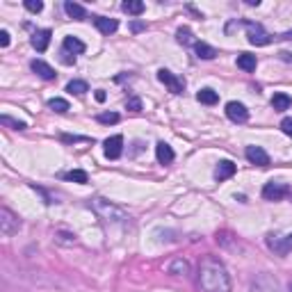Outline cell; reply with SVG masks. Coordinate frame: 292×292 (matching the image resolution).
Masks as SVG:
<instances>
[{
  "mask_svg": "<svg viewBox=\"0 0 292 292\" xmlns=\"http://www.w3.org/2000/svg\"><path fill=\"white\" fill-rule=\"evenodd\" d=\"M64 12H66L71 18H76V21H85L87 18V9L78 3H64Z\"/></svg>",
  "mask_w": 292,
  "mask_h": 292,
  "instance_id": "cell-20",
  "label": "cell"
},
{
  "mask_svg": "<svg viewBox=\"0 0 292 292\" xmlns=\"http://www.w3.org/2000/svg\"><path fill=\"white\" fill-rule=\"evenodd\" d=\"M199 283L205 292H231V274L214 256H205L199 263Z\"/></svg>",
  "mask_w": 292,
  "mask_h": 292,
  "instance_id": "cell-1",
  "label": "cell"
},
{
  "mask_svg": "<svg viewBox=\"0 0 292 292\" xmlns=\"http://www.w3.org/2000/svg\"><path fill=\"white\" fill-rule=\"evenodd\" d=\"M194 50H196V57L199 59H214L217 57V50H214L210 44H205V41H196Z\"/></svg>",
  "mask_w": 292,
  "mask_h": 292,
  "instance_id": "cell-19",
  "label": "cell"
},
{
  "mask_svg": "<svg viewBox=\"0 0 292 292\" xmlns=\"http://www.w3.org/2000/svg\"><path fill=\"white\" fill-rule=\"evenodd\" d=\"M103 146H105V158H107V160L121 158V153H123V137L121 135L107 137V139L103 141Z\"/></svg>",
  "mask_w": 292,
  "mask_h": 292,
  "instance_id": "cell-9",
  "label": "cell"
},
{
  "mask_svg": "<svg viewBox=\"0 0 292 292\" xmlns=\"http://www.w3.org/2000/svg\"><path fill=\"white\" fill-rule=\"evenodd\" d=\"M158 80L162 82V85L167 87L171 94H182V91H185V80H182L180 76H176V73H171L169 68H160V71H158Z\"/></svg>",
  "mask_w": 292,
  "mask_h": 292,
  "instance_id": "cell-5",
  "label": "cell"
},
{
  "mask_svg": "<svg viewBox=\"0 0 292 292\" xmlns=\"http://www.w3.org/2000/svg\"><path fill=\"white\" fill-rule=\"evenodd\" d=\"M251 292H281V283L274 274L263 272L251 281Z\"/></svg>",
  "mask_w": 292,
  "mask_h": 292,
  "instance_id": "cell-3",
  "label": "cell"
},
{
  "mask_svg": "<svg viewBox=\"0 0 292 292\" xmlns=\"http://www.w3.org/2000/svg\"><path fill=\"white\" fill-rule=\"evenodd\" d=\"M23 5H25V9L32 14H39L41 9H44V3H41V0H25Z\"/></svg>",
  "mask_w": 292,
  "mask_h": 292,
  "instance_id": "cell-32",
  "label": "cell"
},
{
  "mask_svg": "<svg viewBox=\"0 0 292 292\" xmlns=\"http://www.w3.org/2000/svg\"><path fill=\"white\" fill-rule=\"evenodd\" d=\"M62 141H89L87 137H78V135H62Z\"/></svg>",
  "mask_w": 292,
  "mask_h": 292,
  "instance_id": "cell-36",
  "label": "cell"
},
{
  "mask_svg": "<svg viewBox=\"0 0 292 292\" xmlns=\"http://www.w3.org/2000/svg\"><path fill=\"white\" fill-rule=\"evenodd\" d=\"M155 158H158V162L160 164H169V162H173V149L167 144V141H158V146H155Z\"/></svg>",
  "mask_w": 292,
  "mask_h": 292,
  "instance_id": "cell-16",
  "label": "cell"
},
{
  "mask_svg": "<svg viewBox=\"0 0 292 292\" xmlns=\"http://www.w3.org/2000/svg\"><path fill=\"white\" fill-rule=\"evenodd\" d=\"M121 9L126 14H132V16H139L141 12H144V3L141 0H126V3L121 5Z\"/></svg>",
  "mask_w": 292,
  "mask_h": 292,
  "instance_id": "cell-25",
  "label": "cell"
},
{
  "mask_svg": "<svg viewBox=\"0 0 292 292\" xmlns=\"http://www.w3.org/2000/svg\"><path fill=\"white\" fill-rule=\"evenodd\" d=\"M94 25L100 34H114L119 30L117 18H107V16H94Z\"/></svg>",
  "mask_w": 292,
  "mask_h": 292,
  "instance_id": "cell-12",
  "label": "cell"
},
{
  "mask_svg": "<svg viewBox=\"0 0 292 292\" xmlns=\"http://www.w3.org/2000/svg\"><path fill=\"white\" fill-rule=\"evenodd\" d=\"M91 208H94V212L98 214L100 219H105V222H112V224H126L128 219V212L121 208V205L112 203V201L107 199H100V196H96V199H91Z\"/></svg>",
  "mask_w": 292,
  "mask_h": 292,
  "instance_id": "cell-2",
  "label": "cell"
},
{
  "mask_svg": "<svg viewBox=\"0 0 292 292\" xmlns=\"http://www.w3.org/2000/svg\"><path fill=\"white\" fill-rule=\"evenodd\" d=\"M244 155H246V160H249L251 164H258V167H267L269 164V155H267V151H265L263 146H246Z\"/></svg>",
  "mask_w": 292,
  "mask_h": 292,
  "instance_id": "cell-11",
  "label": "cell"
},
{
  "mask_svg": "<svg viewBox=\"0 0 292 292\" xmlns=\"http://www.w3.org/2000/svg\"><path fill=\"white\" fill-rule=\"evenodd\" d=\"M281 130L285 132L287 137H292V117H285V119H283V121H281Z\"/></svg>",
  "mask_w": 292,
  "mask_h": 292,
  "instance_id": "cell-34",
  "label": "cell"
},
{
  "mask_svg": "<svg viewBox=\"0 0 292 292\" xmlns=\"http://www.w3.org/2000/svg\"><path fill=\"white\" fill-rule=\"evenodd\" d=\"M55 242H59V244H66V246H71V244H76V233H68V231H57L55 233Z\"/></svg>",
  "mask_w": 292,
  "mask_h": 292,
  "instance_id": "cell-28",
  "label": "cell"
},
{
  "mask_svg": "<svg viewBox=\"0 0 292 292\" xmlns=\"http://www.w3.org/2000/svg\"><path fill=\"white\" fill-rule=\"evenodd\" d=\"M290 292H292V283H290Z\"/></svg>",
  "mask_w": 292,
  "mask_h": 292,
  "instance_id": "cell-41",
  "label": "cell"
},
{
  "mask_svg": "<svg viewBox=\"0 0 292 292\" xmlns=\"http://www.w3.org/2000/svg\"><path fill=\"white\" fill-rule=\"evenodd\" d=\"M167 272L171 274V276H187V274H190V263H187L185 258H173L171 263H169Z\"/></svg>",
  "mask_w": 292,
  "mask_h": 292,
  "instance_id": "cell-18",
  "label": "cell"
},
{
  "mask_svg": "<svg viewBox=\"0 0 292 292\" xmlns=\"http://www.w3.org/2000/svg\"><path fill=\"white\" fill-rule=\"evenodd\" d=\"M64 178H66V180H73V182H80V185H85V182L89 180L87 171H82V169H73V171L64 173Z\"/></svg>",
  "mask_w": 292,
  "mask_h": 292,
  "instance_id": "cell-29",
  "label": "cell"
},
{
  "mask_svg": "<svg viewBox=\"0 0 292 292\" xmlns=\"http://www.w3.org/2000/svg\"><path fill=\"white\" fill-rule=\"evenodd\" d=\"M226 117L235 123H244L249 119V110H246L244 103H237V100H231L226 103Z\"/></svg>",
  "mask_w": 292,
  "mask_h": 292,
  "instance_id": "cell-10",
  "label": "cell"
},
{
  "mask_svg": "<svg viewBox=\"0 0 292 292\" xmlns=\"http://www.w3.org/2000/svg\"><path fill=\"white\" fill-rule=\"evenodd\" d=\"M292 105V98L287 94H283V91H278V94L272 96V107L276 110V112H283V110H287Z\"/></svg>",
  "mask_w": 292,
  "mask_h": 292,
  "instance_id": "cell-21",
  "label": "cell"
},
{
  "mask_svg": "<svg viewBox=\"0 0 292 292\" xmlns=\"http://www.w3.org/2000/svg\"><path fill=\"white\" fill-rule=\"evenodd\" d=\"M176 39H178V44H182V46H196V41H194V36H192L190 27H178Z\"/></svg>",
  "mask_w": 292,
  "mask_h": 292,
  "instance_id": "cell-26",
  "label": "cell"
},
{
  "mask_svg": "<svg viewBox=\"0 0 292 292\" xmlns=\"http://www.w3.org/2000/svg\"><path fill=\"white\" fill-rule=\"evenodd\" d=\"M144 27H146V23H141V21H132V23H130V30H132V32H141Z\"/></svg>",
  "mask_w": 292,
  "mask_h": 292,
  "instance_id": "cell-37",
  "label": "cell"
},
{
  "mask_svg": "<svg viewBox=\"0 0 292 292\" xmlns=\"http://www.w3.org/2000/svg\"><path fill=\"white\" fill-rule=\"evenodd\" d=\"M256 64H258L256 55H249V53L237 55V66H240L242 71H256Z\"/></svg>",
  "mask_w": 292,
  "mask_h": 292,
  "instance_id": "cell-23",
  "label": "cell"
},
{
  "mask_svg": "<svg viewBox=\"0 0 292 292\" xmlns=\"http://www.w3.org/2000/svg\"><path fill=\"white\" fill-rule=\"evenodd\" d=\"M30 68H32V71H34L39 78H44V80H55V76H57V73H55V68L50 66V64H46L44 59H32V62H30Z\"/></svg>",
  "mask_w": 292,
  "mask_h": 292,
  "instance_id": "cell-13",
  "label": "cell"
},
{
  "mask_svg": "<svg viewBox=\"0 0 292 292\" xmlns=\"http://www.w3.org/2000/svg\"><path fill=\"white\" fill-rule=\"evenodd\" d=\"M105 98H107V94H105L103 89H98V91H96V100H98V103H103Z\"/></svg>",
  "mask_w": 292,
  "mask_h": 292,
  "instance_id": "cell-38",
  "label": "cell"
},
{
  "mask_svg": "<svg viewBox=\"0 0 292 292\" xmlns=\"http://www.w3.org/2000/svg\"><path fill=\"white\" fill-rule=\"evenodd\" d=\"M242 25L246 27V36H249V44L253 46H267L272 41V34L265 30L260 23H251V21H244Z\"/></svg>",
  "mask_w": 292,
  "mask_h": 292,
  "instance_id": "cell-4",
  "label": "cell"
},
{
  "mask_svg": "<svg viewBox=\"0 0 292 292\" xmlns=\"http://www.w3.org/2000/svg\"><path fill=\"white\" fill-rule=\"evenodd\" d=\"M235 171H237L235 162H231V160H222V162L217 164V169H214V178H217V180H228Z\"/></svg>",
  "mask_w": 292,
  "mask_h": 292,
  "instance_id": "cell-15",
  "label": "cell"
},
{
  "mask_svg": "<svg viewBox=\"0 0 292 292\" xmlns=\"http://www.w3.org/2000/svg\"><path fill=\"white\" fill-rule=\"evenodd\" d=\"M0 46H3V48L9 46V32L7 30H0Z\"/></svg>",
  "mask_w": 292,
  "mask_h": 292,
  "instance_id": "cell-35",
  "label": "cell"
},
{
  "mask_svg": "<svg viewBox=\"0 0 292 292\" xmlns=\"http://www.w3.org/2000/svg\"><path fill=\"white\" fill-rule=\"evenodd\" d=\"M66 91L68 94H76V96H85L87 91H89V85H87L85 80H71L66 85Z\"/></svg>",
  "mask_w": 292,
  "mask_h": 292,
  "instance_id": "cell-24",
  "label": "cell"
},
{
  "mask_svg": "<svg viewBox=\"0 0 292 292\" xmlns=\"http://www.w3.org/2000/svg\"><path fill=\"white\" fill-rule=\"evenodd\" d=\"M62 50L64 53H68V55H80V53H85V44H82L78 36H64V41H62Z\"/></svg>",
  "mask_w": 292,
  "mask_h": 292,
  "instance_id": "cell-14",
  "label": "cell"
},
{
  "mask_svg": "<svg viewBox=\"0 0 292 292\" xmlns=\"http://www.w3.org/2000/svg\"><path fill=\"white\" fill-rule=\"evenodd\" d=\"M287 194H290V187L283 185V182L269 180V182H265V187H263V199H267V201H281V199H285Z\"/></svg>",
  "mask_w": 292,
  "mask_h": 292,
  "instance_id": "cell-8",
  "label": "cell"
},
{
  "mask_svg": "<svg viewBox=\"0 0 292 292\" xmlns=\"http://www.w3.org/2000/svg\"><path fill=\"white\" fill-rule=\"evenodd\" d=\"M267 246L274 251L276 256H287L292 251V233L285 235H267Z\"/></svg>",
  "mask_w": 292,
  "mask_h": 292,
  "instance_id": "cell-7",
  "label": "cell"
},
{
  "mask_svg": "<svg viewBox=\"0 0 292 292\" xmlns=\"http://www.w3.org/2000/svg\"><path fill=\"white\" fill-rule=\"evenodd\" d=\"M126 107L132 110V112H141V100L137 98V96H132V98L126 100Z\"/></svg>",
  "mask_w": 292,
  "mask_h": 292,
  "instance_id": "cell-33",
  "label": "cell"
},
{
  "mask_svg": "<svg viewBox=\"0 0 292 292\" xmlns=\"http://www.w3.org/2000/svg\"><path fill=\"white\" fill-rule=\"evenodd\" d=\"M281 59H285V62H292V55H290V53H281Z\"/></svg>",
  "mask_w": 292,
  "mask_h": 292,
  "instance_id": "cell-39",
  "label": "cell"
},
{
  "mask_svg": "<svg viewBox=\"0 0 292 292\" xmlns=\"http://www.w3.org/2000/svg\"><path fill=\"white\" fill-rule=\"evenodd\" d=\"M119 114L117 112H103L98 114V123H105V126H110V123H119Z\"/></svg>",
  "mask_w": 292,
  "mask_h": 292,
  "instance_id": "cell-31",
  "label": "cell"
},
{
  "mask_svg": "<svg viewBox=\"0 0 292 292\" xmlns=\"http://www.w3.org/2000/svg\"><path fill=\"white\" fill-rule=\"evenodd\" d=\"M50 36H53L50 30H36L34 34H32V46H34L39 53H44V50L50 46Z\"/></svg>",
  "mask_w": 292,
  "mask_h": 292,
  "instance_id": "cell-17",
  "label": "cell"
},
{
  "mask_svg": "<svg viewBox=\"0 0 292 292\" xmlns=\"http://www.w3.org/2000/svg\"><path fill=\"white\" fill-rule=\"evenodd\" d=\"M0 121H3L5 126H12L14 130H25V128H27V123H25V121H18V119H12V117H7V114H5V117H0Z\"/></svg>",
  "mask_w": 292,
  "mask_h": 292,
  "instance_id": "cell-30",
  "label": "cell"
},
{
  "mask_svg": "<svg viewBox=\"0 0 292 292\" xmlns=\"http://www.w3.org/2000/svg\"><path fill=\"white\" fill-rule=\"evenodd\" d=\"M18 228H21L18 214H14L9 208L0 210V233H3L5 237H9V235H14V233H18Z\"/></svg>",
  "mask_w": 292,
  "mask_h": 292,
  "instance_id": "cell-6",
  "label": "cell"
},
{
  "mask_svg": "<svg viewBox=\"0 0 292 292\" xmlns=\"http://www.w3.org/2000/svg\"><path fill=\"white\" fill-rule=\"evenodd\" d=\"M48 107L53 110V112H57V114H64V112H68V110H71V105H68V100H64V98H50L48 100Z\"/></svg>",
  "mask_w": 292,
  "mask_h": 292,
  "instance_id": "cell-27",
  "label": "cell"
},
{
  "mask_svg": "<svg viewBox=\"0 0 292 292\" xmlns=\"http://www.w3.org/2000/svg\"><path fill=\"white\" fill-rule=\"evenodd\" d=\"M196 100H199V103H203V105H214L219 100V94L214 89H210V87H205V89H199Z\"/></svg>",
  "mask_w": 292,
  "mask_h": 292,
  "instance_id": "cell-22",
  "label": "cell"
},
{
  "mask_svg": "<svg viewBox=\"0 0 292 292\" xmlns=\"http://www.w3.org/2000/svg\"><path fill=\"white\" fill-rule=\"evenodd\" d=\"M246 5H251V7H258L260 0H246Z\"/></svg>",
  "mask_w": 292,
  "mask_h": 292,
  "instance_id": "cell-40",
  "label": "cell"
}]
</instances>
